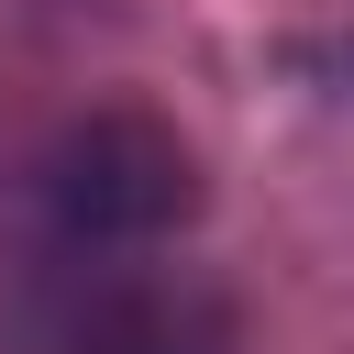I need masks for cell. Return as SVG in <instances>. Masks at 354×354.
I'll list each match as a JSON object with an SVG mask.
<instances>
[{
  "label": "cell",
  "instance_id": "1",
  "mask_svg": "<svg viewBox=\"0 0 354 354\" xmlns=\"http://www.w3.org/2000/svg\"><path fill=\"white\" fill-rule=\"evenodd\" d=\"M44 221L77 254H122V243H166L199 210V155L155 122V111H88L44 144Z\"/></svg>",
  "mask_w": 354,
  "mask_h": 354
},
{
  "label": "cell",
  "instance_id": "2",
  "mask_svg": "<svg viewBox=\"0 0 354 354\" xmlns=\"http://www.w3.org/2000/svg\"><path fill=\"white\" fill-rule=\"evenodd\" d=\"M55 354H232V343L199 288H100L66 310Z\"/></svg>",
  "mask_w": 354,
  "mask_h": 354
}]
</instances>
